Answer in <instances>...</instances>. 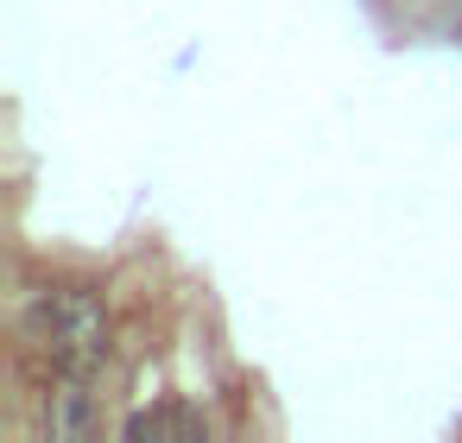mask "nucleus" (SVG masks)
I'll list each match as a JSON object with an SVG mask.
<instances>
[{
	"mask_svg": "<svg viewBox=\"0 0 462 443\" xmlns=\"http://www.w3.org/2000/svg\"><path fill=\"white\" fill-rule=\"evenodd\" d=\"M20 329H26L32 355L58 374H96L108 355V310L89 291H64V285L32 291L20 304Z\"/></svg>",
	"mask_w": 462,
	"mask_h": 443,
	"instance_id": "1",
	"label": "nucleus"
},
{
	"mask_svg": "<svg viewBox=\"0 0 462 443\" xmlns=\"http://www.w3.org/2000/svg\"><path fill=\"white\" fill-rule=\"evenodd\" d=\"M121 430L127 437H203V418L184 405H152V411H134Z\"/></svg>",
	"mask_w": 462,
	"mask_h": 443,
	"instance_id": "2",
	"label": "nucleus"
}]
</instances>
